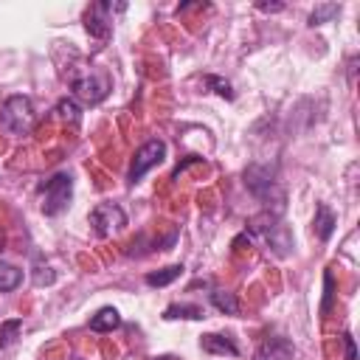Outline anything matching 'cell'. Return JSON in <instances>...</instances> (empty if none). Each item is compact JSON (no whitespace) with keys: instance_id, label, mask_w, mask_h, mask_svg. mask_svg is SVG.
<instances>
[{"instance_id":"cell-1","label":"cell","mask_w":360,"mask_h":360,"mask_svg":"<svg viewBox=\"0 0 360 360\" xmlns=\"http://www.w3.org/2000/svg\"><path fill=\"white\" fill-rule=\"evenodd\" d=\"M39 194H42V214L45 217H56L62 214L68 205H70V194H73V177L68 172H59L53 174L51 180H45L39 186Z\"/></svg>"},{"instance_id":"cell-22","label":"cell","mask_w":360,"mask_h":360,"mask_svg":"<svg viewBox=\"0 0 360 360\" xmlns=\"http://www.w3.org/2000/svg\"><path fill=\"white\" fill-rule=\"evenodd\" d=\"M343 349H346V360H357V346H354V338L349 332H343Z\"/></svg>"},{"instance_id":"cell-23","label":"cell","mask_w":360,"mask_h":360,"mask_svg":"<svg viewBox=\"0 0 360 360\" xmlns=\"http://www.w3.org/2000/svg\"><path fill=\"white\" fill-rule=\"evenodd\" d=\"M256 8H259V11H281L284 3H256Z\"/></svg>"},{"instance_id":"cell-10","label":"cell","mask_w":360,"mask_h":360,"mask_svg":"<svg viewBox=\"0 0 360 360\" xmlns=\"http://www.w3.org/2000/svg\"><path fill=\"white\" fill-rule=\"evenodd\" d=\"M335 225H338V217L332 214V208H329V205H323V202H321V205L315 208V219H312V228H315L318 239H321V242H326V239L332 236Z\"/></svg>"},{"instance_id":"cell-13","label":"cell","mask_w":360,"mask_h":360,"mask_svg":"<svg viewBox=\"0 0 360 360\" xmlns=\"http://www.w3.org/2000/svg\"><path fill=\"white\" fill-rule=\"evenodd\" d=\"M183 276V264H172V267H163V270H158V273H146V284L149 287H166V284H172L174 278H180Z\"/></svg>"},{"instance_id":"cell-14","label":"cell","mask_w":360,"mask_h":360,"mask_svg":"<svg viewBox=\"0 0 360 360\" xmlns=\"http://www.w3.org/2000/svg\"><path fill=\"white\" fill-rule=\"evenodd\" d=\"M22 281V270L8 264V262H0V292H11L17 290Z\"/></svg>"},{"instance_id":"cell-18","label":"cell","mask_w":360,"mask_h":360,"mask_svg":"<svg viewBox=\"0 0 360 360\" xmlns=\"http://www.w3.org/2000/svg\"><path fill=\"white\" fill-rule=\"evenodd\" d=\"M338 11H340L338 3H321V6H315V11L309 14V25H323V22L332 20Z\"/></svg>"},{"instance_id":"cell-9","label":"cell","mask_w":360,"mask_h":360,"mask_svg":"<svg viewBox=\"0 0 360 360\" xmlns=\"http://www.w3.org/2000/svg\"><path fill=\"white\" fill-rule=\"evenodd\" d=\"M292 343L287 338H264L256 349V360H290Z\"/></svg>"},{"instance_id":"cell-3","label":"cell","mask_w":360,"mask_h":360,"mask_svg":"<svg viewBox=\"0 0 360 360\" xmlns=\"http://www.w3.org/2000/svg\"><path fill=\"white\" fill-rule=\"evenodd\" d=\"M245 186L250 188L253 197H259V200L267 202V205H270V200L284 202V194H281V188H278V183H276V169H273V166H264V163L248 166V172H245Z\"/></svg>"},{"instance_id":"cell-20","label":"cell","mask_w":360,"mask_h":360,"mask_svg":"<svg viewBox=\"0 0 360 360\" xmlns=\"http://www.w3.org/2000/svg\"><path fill=\"white\" fill-rule=\"evenodd\" d=\"M202 82H205L217 96H222V98H228V101L233 98V90H231V84H228L225 79H219V76H205Z\"/></svg>"},{"instance_id":"cell-5","label":"cell","mask_w":360,"mask_h":360,"mask_svg":"<svg viewBox=\"0 0 360 360\" xmlns=\"http://www.w3.org/2000/svg\"><path fill=\"white\" fill-rule=\"evenodd\" d=\"M70 87H73L76 98H82L84 104H98L110 93V76L104 70L87 68V70H82L70 79Z\"/></svg>"},{"instance_id":"cell-19","label":"cell","mask_w":360,"mask_h":360,"mask_svg":"<svg viewBox=\"0 0 360 360\" xmlns=\"http://www.w3.org/2000/svg\"><path fill=\"white\" fill-rule=\"evenodd\" d=\"M22 329V321L20 318H11V321H6L3 326H0V349H6L8 343H14V338H17V332Z\"/></svg>"},{"instance_id":"cell-16","label":"cell","mask_w":360,"mask_h":360,"mask_svg":"<svg viewBox=\"0 0 360 360\" xmlns=\"http://www.w3.org/2000/svg\"><path fill=\"white\" fill-rule=\"evenodd\" d=\"M163 318H166V321H174V318L197 321V318H202V307H197V304H172V307H166Z\"/></svg>"},{"instance_id":"cell-8","label":"cell","mask_w":360,"mask_h":360,"mask_svg":"<svg viewBox=\"0 0 360 360\" xmlns=\"http://www.w3.org/2000/svg\"><path fill=\"white\" fill-rule=\"evenodd\" d=\"M110 11H112V3H96L84 11V28L90 37L96 39H107L110 31H112V22H110Z\"/></svg>"},{"instance_id":"cell-21","label":"cell","mask_w":360,"mask_h":360,"mask_svg":"<svg viewBox=\"0 0 360 360\" xmlns=\"http://www.w3.org/2000/svg\"><path fill=\"white\" fill-rule=\"evenodd\" d=\"M332 298H335V278H332V273L326 270V273H323V307H321L323 315L332 309Z\"/></svg>"},{"instance_id":"cell-11","label":"cell","mask_w":360,"mask_h":360,"mask_svg":"<svg viewBox=\"0 0 360 360\" xmlns=\"http://www.w3.org/2000/svg\"><path fill=\"white\" fill-rule=\"evenodd\" d=\"M200 346H202V352H208V354H239V349H236V343L231 340V338H225V335H202V340H200Z\"/></svg>"},{"instance_id":"cell-7","label":"cell","mask_w":360,"mask_h":360,"mask_svg":"<svg viewBox=\"0 0 360 360\" xmlns=\"http://www.w3.org/2000/svg\"><path fill=\"white\" fill-rule=\"evenodd\" d=\"M166 158V143L160 141V138H152V141H146L138 152H135V158H132V166H129V183H138L152 166H158L160 160Z\"/></svg>"},{"instance_id":"cell-4","label":"cell","mask_w":360,"mask_h":360,"mask_svg":"<svg viewBox=\"0 0 360 360\" xmlns=\"http://www.w3.org/2000/svg\"><path fill=\"white\" fill-rule=\"evenodd\" d=\"M0 121H3V127L11 135H28L34 129V107H31V98L28 96H11V98H6L3 112H0Z\"/></svg>"},{"instance_id":"cell-6","label":"cell","mask_w":360,"mask_h":360,"mask_svg":"<svg viewBox=\"0 0 360 360\" xmlns=\"http://www.w3.org/2000/svg\"><path fill=\"white\" fill-rule=\"evenodd\" d=\"M90 225H93V231H96L98 239H107V236L118 233L127 225V214L115 202H98L90 211Z\"/></svg>"},{"instance_id":"cell-2","label":"cell","mask_w":360,"mask_h":360,"mask_svg":"<svg viewBox=\"0 0 360 360\" xmlns=\"http://www.w3.org/2000/svg\"><path fill=\"white\" fill-rule=\"evenodd\" d=\"M250 231L253 233H259L278 256H287L290 253V248H292V236H290V231H287V225L273 214V211H264V214H259L253 222H250Z\"/></svg>"},{"instance_id":"cell-24","label":"cell","mask_w":360,"mask_h":360,"mask_svg":"<svg viewBox=\"0 0 360 360\" xmlns=\"http://www.w3.org/2000/svg\"><path fill=\"white\" fill-rule=\"evenodd\" d=\"M200 160H202V158H197V155H191V158H188V160H183V163H180V166H177V169H174V177H180V172H183V169H186V166H191V163H200Z\"/></svg>"},{"instance_id":"cell-17","label":"cell","mask_w":360,"mask_h":360,"mask_svg":"<svg viewBox=\"0 0 360 360\" xmlns=\"http://www.w3.org/2000/svg\"><path fill=\"white\" fill-rule=\"evenodd\" d=\"M56 112H59V118L68 121V124H79V118H82V110H79V104H76L73 98H59V101H56Z\"/></svg>"},{"instance_id":"cell-15","label":"cell","mask_w":360,"mask_h":360,"mask_svg":"<svg viewBox=\"0 0 360 360\" xmlns=\"http://www.w3.org/2000/svg\"><path fill=\"white\" fill-rule=\"evenodd\" d=\"M211 304H214L219 312H225V315H236V312H239V301H236V295L228 292V290H211Z\"/></svg>"},{"instance_id":"cell-12","label":"cell","mask_w":360,"mask_h":360,"mask_svg":"<svg viewBox=\"0 0 360 360\" xmlns=\"http://www.w3.org/2000/svg\"><path fill=\"white\" fill-rule=\"evenodd\" d=\"M121 326V315L115 307H101L93 318H90V329L93 332H112Z\"/></svg>"}]
</instances>
